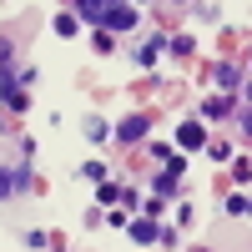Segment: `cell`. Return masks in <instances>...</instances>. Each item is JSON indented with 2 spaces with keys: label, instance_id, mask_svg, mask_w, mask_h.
Wrapping results in <instances>:
<instances>
[{
  "label": "cell",
  "instance_id": "cell-1",
  "mask_svg": "<svg viewBox=\"0 0 252 252\" xmlns=\"http://www.w3.org/2000/svg\"><path fill=\"white\" fill-rule=\"evenodd\" d=\"M26 182H31L26 166H15V172H10V166H0V202H10L15 192H26Z\"/></svg>",
  "mask_w": 252,
  "mask_h": 252
},
{
  "label": "cell",
  "instance_id": "cell-2",
  "mask_svg": "<svg viewBox=\"0 0 252 252\" xmlns=\"http://www.w3.org/2000/svg\"><path fill=\"white\" fill-rule=\"evenodd\" d=\"M106 26L111 31H131L136 26V10L131 5H106Z\"/></svg>",
  "mask_w": 252,
  "mask_h": 252
},
{
  "label": "cell",
  "instance_id": "cell-3",
  "mask_svg": "<svg viewBox=\"0 0 252 252\" xmlns=\"http://www.w3.org/2000/svg\"><path fill=\"white\" fill-rule=\"evenodd\" d=\"M116 136H121V141H141V136H146V116H126V121L116 126Z\"/></svg>",
  "mask_w": 252,
  "mask_h": 252
},
{
  "label": "cell",
  "instance_id": "cell-4",
  "mask_svg": "<svg viewBox=\"0 0 252 252\" xmlns=\"http://www.w3.org/2000/svg\"><path fill=\"white\" fill-rule=\"evenodd\" d=\"M177 141L187 146V152H197V146L207 141V131H202V126H197V121H187V126H182V131H177Z\"/></svg>",
  "mask_w": 252,
  "mask_h": 252
},
{
  "label": "cell",
  "instance_id": "cell-5",
  "mask_svg": "<svg viewBox=\"0 0 252 252\" xmlns=\"http://www.w3.org/2000/svg\"><path fill=\"white\" fill-rule=\"evenodd\" d=\"M131 242H161V237H157V227L141 217V222H131Z\"/></svg>",
  "mask_w": 252,
  "mask_h": 252
},
{
  "label": "cell",
  "instance_id": "cell-6",
  "mask_svg": "<svg viewBox=\"0 0 252 252\" xmlns=\"http://www.w3.org/2000/svg\"><path fill=\"white\" fill-rule=\"evenodd\" d=\"M76 5H81L86 20H106V0H76Z\"/></svg>",
  "mask_w": 252,
  "mask_h": 252
},
{
  "label": "cell",
  "instance_id": "cell-7",
  "mask_svg": "<svg viewBox=\"0 0 252 252\" xmlns=\"http://www.w3.org/2000/svg\"><path fill=\"white\" fill-rule=\"evenodd\" d=\"M237 81H242V76H237V66H217V86H222V91H232Z\"/></svg>",
  "mask_w": 252,
  "mask_h": 252
}]
</instances>
